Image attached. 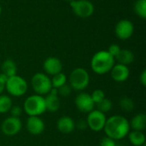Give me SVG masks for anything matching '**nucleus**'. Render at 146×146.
I'll return each mask as SVG.
<instances>
[{
	"mask_svg": "<svg viewBox=\"0 0 146 146\" xmlns=\"http://www.w3.org/2000/svg\"><path fill=\"white\" fill-rule=\"evenodd\" d=\"M129 121L122 115H115L107 118L104 131L107 137L114 140H120L126 138L130 132Z\"/></svg>",
	"mask_w": 146,
	"mask_h": 146,
	"instance_id": "1",
	"label": "nucleus"
},
{
	"mask_svg": "<svg viewBox=\"0 0 146 146\" xmlns=\"http://www.w3.org/2000/svg\"><path fill=\"white\" fill-rule=\"evenodd\" d=\"M115 64V57H113L107 50H99L96 52L91 59L92 70L99 75L110 73Z\"/></svg>",
	"mask_w": 146,
	"mask_h": 146,
	"instance_id": "2",
	"label": "nucleus"
},
{
	"mask_svg": "<svg viewBox=\"0 0 146 146\" xmlns=\"http://www.w3.org/2000/svg\"><path fill=\"white\" fill-rule=\"evenodd\" d=\"M23 110L28 116H40L46 112L44 98L38 94L27 97L24 102Z\"/></svg>",
	"mask_w": 146,
	"mask_h": 146,
	"instance_id": "3",
	"label": "nucleus"
},
{
	"mask_svg": "<svg viewBox=\"0 0 146 146\" xmlns=\"http://www.w3.org/2000/svg\"><path fill=\"white\" fill-rule=\"evenodd\" d=\"M68 80L72 90L82 92L87 88L90 83V75L86 69L76 68L71 71Z\"/></svg>",
	"mask_w": 146,
	"mask_h": 146,
	"instance_id": "4",
	"label": "nucleus"
},
{
	"mask_svg": "<svg viewBox=\"0 0 146 146\" xmlns=\"http://www.w3.org/2000/svg\"><path fill=\"white\" fill-rule=\"evenodd\" d=\"M28 89L27 80L20 75L9 77L5 83V90L12 97H22L26 94Z\"/></svg>",
	"mask_w": 146,
	"mask_h": 146,
	"instance_id": "5",
	"label": "nucleus"
},
{
	"mask_svg": "<svg viewBox=\"0 0 146 146\" xmlns=\"http://www.w3.org/2000/svg\"><path fill=\"white\" fill-rule=\"evenodd\" d=\"M31 85L35 93L40 96L47 95L52 88L50 78L44 73H36L33 74Z\"/></svg>",
	"mask_w": 146,
	"mask_h": 146,
	"instance_id": "6",
	"label": "nucleus"
},
{
	"mask_svg": "<svg viewBox=\"0 0 146 146\" xmlns=\"http://www.w3.org/2000/svg\"><path fill=\"white\" fill-rule=\"evenodd\" d=\"M69 3L73 13L80 18H88L95 11L94 4L90 0H73Z\"/></svg>",
	"mask_w": 146,
	"mask_h": 146,
	"instance_id": "7",
	"label": "nucleus"
},
{
	"mask_svg": "<svg viewBox=\"0 0 146 146\" xmlns=\"http://www.w3.org/2000/svg\"><path fill=\"white\" fill-rule=\"evenodd\" d=\"M107 117L106 115L98 110H93L87 115V127L93 132H100L104 130Z\"/></svg>",
	"mask_w": 146,
	"mask_h": 146,
	"instance_id": "8",
	"label": "nucleus"
},
{
	"mask_svg": "<svg viewBox=\"0 0 146 146\" xmlns=\"http://www.w3.org/2000/svg\"><path fill=\"white\" fill-rule=\"evenodd\" d=\"M134 33V24L127 19L120 20L115 27V34L121 40L129 39Z\"/></svg>",
	"mask_w": 146,
	"mask_h": 146,
	"instance_id": "9",
	"label": "nucleus"
},
{
	"mask_svg": "<svg viewBox=\"0 0 146 146\" xmlns=\"http://www.w3.org/2000/svg\"><path fill=\"white\" fill-rule=\"evenodd\" d=\"M22 128V123L20 118L9 116L6 118L1 125V130L6 136H15L18 134Z\"/></svg>",
	"mask_w": 146,
	"mask_h": 146,
	"instance_id": "10",
	"label": "nucleus"
},
{
	"mask_svg": "<svg viewBox=\"0 0 146 146\" xmlns=\"http://www.w3.org/2000/svg\"><path fill=\"white\" fill-rule=\"evenodd\" d=\"M74 104L78 110L86 114L90 113L95 108V104L92 99L91 94L86 92H80L74 99Z\"/></svg>",
	"mask_w": 146,
	"mask_h": 146,
	"instance_id": "11",
	"label": "nucleus"
},
{
	"mask_svg": "<svg viewBox=\"0 0 146 146\" xmlns=\"http://www.w3.org/2000/svg\"><path fill=\"white\" fill-rule=\"evenodd\" d=\"M62 63L61 60L55 56H49L47 57L43 63V68L44 71V74L47 75L53 76L55 74H57L61 72H62Z\"/></svg>",
	"mask_w": 146,
	"mask_h": 146,
	"instance_id": "12",
	"label": "nucleus"
},
{
	"mask_svg": "<svg viewBox=\"0 0 146 146\" xmlns=\"http://www.w3.org/2000/svg\"><path fill=\"white\" fill-rule=\"evenodd\" d=\"M27 132L32 135H40L44 133L45 124L39 116H29L26 122Z\"/></svg>",
	"mask_w": 146,
	"mask_h": 146,
	"instance_id": "13",
	"label": "nucleus"
},
{
	"mask_svg": "<svg viewBox=\"0 0 146 146\" xmlns=\"http://www.w3.org/2000/svg\"><path fill=\"white\" fill-rule=\"evenodd\" d=\"M110 73L111 78L116 82H124L127 80L130 75V71L128 67L121 63L115 64Z\"/></svg>",
	"mask_w": 146,
	"mask_h": 146,
	"instance_id": "14",
	"label": "nucleus"
},
{
	"mask_svg": "<svg viewBox=\"0 0 146 146\" xmlns=\"http://www.w3.org/2000/svg\"><path fill=\"white\" fill-rule=\"evenodd\" d=\"M56 127L58 131L63 134L72 133L75 129V121L70 116L64 115L58 119L56 122Z\"/></svg>",
	"mask_w": 146,
	"mask_h": 146,
	"instance_id": "15",
	"label": "nucleus"
},
{
	"mask_svg": "<svg viewBox=\"0 0 146 146\" xmlns=\"http://www.w3.org/2000/svg\"><path fill=\"white\" fill-rule=\"evenodd\" d=\"M130 128L133 131L143 132L146 128V115L144 113H139L135 115L131 121H129Z\"/></svg>",
	"mask_w": 146,
	"mask_h": 146,
	"instance_id": "16",
	"label": "nucleus"
},
{
	"mask_svg": "<svg viewBox=\"0 0 146 146\" xmlns=\"http://www.w3.org/2000/svg\"><path fill=\"white\" fill-rule=\"evenodd\" d=\"M44 102H45V107H46V111H50L51 113L56 112L61 106V100L58 96L56 95H51V94H47L46 97L44 98Z\"/></svg>",
	"mask_w": 146,
	"mask_h": 146,
	"instance_id": "17",
	"label": "nucleus"
},
{
	"mask_svg": "<svg viewBox=\"0 0 146 146\" xmlns=\"http://www.w3.org/2000/svg\"><path fill=\"white\" fill-rule=\"evenodd\" d=\"M134 58L135 56L132 50L127 49H121L118 56L115 57V61H117L118 63L128 66L134 62Z\"/></svg>",
	"mask_w": 146,
	"mask_h": 146,
	"instance_id": "18",
	"label": "nucleus"
},
{
	"mask_svg": "<svg viewBox=\"0 0 146 146\" xmlns=\"http://www.w3.org/2000/svg\"><path fill=\"white\" fill-rule=\"evenodd\" d=\"M1 73L4 74L8 77L15 75L17 73V66L15 61L9 58L4 60L1 65Z\"/></svg>",
	"mask_w": 146,
	"mask_h": 146,
	"instance_id": "19",
	"label": "nucleus"
},
{
	"mask_svg": "<svg viewBox=\"0 0 146 146\" xmlns=\"http://www.w3.org/2000/svg\"><path fill=\"white\" fill-rule=\"evenodd\" d=\"M129 142L134 146H143L145 145V135L140 131H130L128 133Z\"/></svg>",
	"mask_w": 146,
	"mask_h": 146,
	"instance_id": "20",
	"label": "nucleus"
},
{
	"mask_svg": "<svg viewBox=\"0 0 146 146\" xmlns=\"http://www.w3.org/2000/svg\"><path fill=\"white\" fill-rule=\"evenodd\" d=\"M13 106L12 99L9 96L1 94L0 95V114H6L9 112Z\"/></svg>",
	"mask_w": 146,
	"mask_h": 146,
	"instance_id": "21",
	"label": "nucleus"
},
{
	"mask_svg": "<svg viewBox=\"0 0 146 146\" xmlns=\"http://www.w3.org/2000/svg\"><path fill=\"white\" fill-rule=\"evenodd\" d=\"M50 81H51L52 87L53 88H56V89H58L61 86H62L65 84H67L68 78H67V76H66L65 74H63L62 72H61V73L53 75L52 78L50 79Z\"/></svg>",
	"mask_w": 146,
	"mask_h": 146,
	"instance_id": "22",
	"label": "nucleus"
},
{
	"mask_svg": "<svg viewBox=\"0 0 146 146\" xmlns=\"http://www.w3.org/2000/svg\"><path fill=\"white\" fill-rule=\"evenodd\" d=\"M135 14L141 19L146 18V0H136L133 4Z\"/></svg>",
	"mask_w": 146,
	"mask_h": 146,
	"instance_id": "23",
	"label": "nucleus"
},
{
	"mask_svg": "<svg viewBox=\"0 0 146 146\" xmlns=\"http://www.w3.org/2000/svg\"><path fill=\"white\" fill-rule=\"evenodd\" d=\"M120 107L125 112H131L134 109V102L128 97H124L120 100Z\"/></svg>",
	"mask_w": 146,
	"mask_h": 146,
	"instance_id": "24",
	"label": "nucleus"
},
{
	"mask_svg": "<svg viewBox=\"0 0 146 146\" xmlns=\"http://www.w3.org/2000/svg\"><path fill=\"white\" fill-rule=\"evenodd\" d=\"M96 105L98 107V110H99L100 112H102L104 114H106V113H109L112 110L113 103L110 99L105 98L103 101H101L99 104H98Z\"/></svg>",
	"mask_w": 146,
	"mask_h": 146,
	"instance_id": "25",
	"label": "nucleus"
},
{
	"mask_svg": "<svg viewBox=\"0 0 146 146\" xmlns=\"http://www.w3.org/2000/svg\"><path fill=\"white\" fill-rule=\"evenodd\" d=\"M91 97H92V99L96 105L105 98V93L101 89H96L92 92V93L91 94Z\"/></svg>",
	"mask_w": 146,
	"mask_h": 146,
	"instance_id": "26",
	"label": "nucleus"
},
{
	"mask_svg": "<svg viewBox=\"0 0 146 146\" xmlns=\"http://www.w3.org/2000/svg\"><path fill=\"white\" fill-rule=\"evenodd\" d=\"M57 92H58V96L60 95L61 97H63V98H67L68 97L71 92H72V88L70 87L69 85L68 84H65L64 86H61L60 88L57 89Z\"/></svg>",
	"mask_w": 146,
	"mask_h": 146,
	"instance_id": "27",
	"label": "nucleus"
},
{
	"mask_svg": "<svg viewBox=\"0 0 146 146\" xmlns=\"http://www.w3.org/2000/svg\"><path fill=\"white\" fill-rule=\"evenodd\" d=\"M121 50V48L120 47L119 44H112L110 45V47H109V49L107 50V51H108L113 57H115H115H116V56H118V54L120 53Z\"/></svg>",
	"mask_w": 146,
	"mask_h": 146,
	"instance_id": "28",
	"label": "nucleus"
},
{
	"mask_svg": "<svg viewBox=\"0 0 146 146\" xmlns=\"http://www.w3.org/2000/svg\"><path fill=\"white\" fill-rule=\"evenodd\" d=\"M11 115L10 116H13V117H16V118H20V116L22 114V109L18 106V105H13L9 110Z\"/></svg>",
	"mask_w": 146,
	"mask_h": 146,
	"instance_id": "29",
	"label": "nucleus"
},
{
	"mask_svg": "<svg viewBox=\"0 0 146 146\" xmlns=\"http://www.w3.org/2000/svg\"><path fill=\"white\" fill-rule=\"evenodd\" d=\"M100 146H117L115 140L112 139L110 137H104L100 141Z\"/></svg>",
	"mask_w": 146,
	"mask_h": 146,
	"instance_id": "30",
	"label": "nucleus"
},
{
	"mask_svg": "<svg viewBox=\"0 0 146 146\" xmlns=\"http://www.w3.org/2000/svg\"><path fill=\"white\" fill-rule=\"evenodd\" d=\"M75 127H77L80 130L86 129L88 127H87V123H86V120H80V121H79L77 123H75Z\"/></svg>",
	"mask_w": 146,
	"mask_h": 146,
	"instance_id": "31",
	"label": "nucleus"
},
{
	"mask_svg": "<svg viewBox=\"0 0 146 146\" xmlns=\"http://www.w3.org/2000/svg\"><path fill=\"white\" fill-rule=\"evenodd\" d=\"M139 81H140V83H141V85H142L143 86H146V70L145 69H144V70L142 71V73L140 74V75H139Z\"/></svg>",
	"mask_w": 146,
	"mask_h": 146,
	"instance_id": "32",
	"label": "nucleus"
},
{
	"mask_svg": "<svg viewBox=\"0 0 146 146\" xmlns=\"http://www.w3.org/2000/svg\"><path fill=\"white\" fill-rule=\"evenodd\" d=\"M5 90V84L0 80V95L3 93V92Z\"/></svg>",
	"mask_w": 146,
	"mask_h": 146,
	"instance_id": "33",
	"label": "nucleus"
},
{
	"mask_svg": "<svg viewBox=\"0 0 146 146\" xmlns=\"http://www.w3.org/2000/svg\"><path fill=\"white\" fill-rule=\"evenodd\" d=\"M1 14H2V7L0 5V15H1Z\"/></svg>",
	"mask_w": 146,
	"mask_h": 146,
	"instance_id": "34",
	"label": "nucleus"
},
{
	"mask_svg": "<svg viewBox=\"0 0 146 146\" xmlns=\"http://www.w3.org/2000/svg\"><path fill=\"white\" fill-rule=\"evenodd\" d=\"M64 1H67V2H69V3H70V2H72L73 0H64Z\"/></svg>",
	"mask_w": 146,
	"mask_h": 146,
	"instance_id": "35",
	"label": "nucleus"
},
{
	"mask_svg": "<svg viewBox=\"0 0 146 146\" xmlns=\"http://www.w3.org/2000/svg\"><path fill=\"white\" fill-rule=\"evenodd\" d=\"M77 146H83V145H77Z\"/></svg>",
	"mask_w": 146,
	"mask_h": 146,
	"instance_id": "36",
	"label": "nucleus"
},
{
	"mask_svg": "<svg viewBox=\"0 0 146 146\" xmlns=\"http://www.w3.org/2000/svg\"><path fill=\"white\" fill-rule=\"evenodd\" d=\"M143 146H145V145H143Z\"/></svg>",
	"mask_w": 146,
	"mask_h": 146,
	"instance_id": "37",
	"label": "nucleus"
}]
</instances>
